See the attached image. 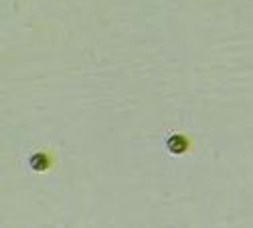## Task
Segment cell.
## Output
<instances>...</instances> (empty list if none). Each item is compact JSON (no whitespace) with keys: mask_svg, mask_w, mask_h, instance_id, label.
<instances>
[{"mask_svg":"<svg viewBox=\"0 0 253 228\" xmlns=\"http://www.w3.org/2000/svg\"><path fill=\"white\" fill-rule=\"evenodd\" d=\"M193 146L195 141L188 133H182V131H172L164 137V148L168 154L172 156H184V154H191L193 152Z\"/></svg>","mask_w":253,"mask_h":228,"instance_id":"obj_1","label":"cell"},{"mask_svg":"<svg viewBox=\"0 0 253 228\" xmlns=\"http://www.w3.org/2000/svg\"><path fill=\"white\" fill-rule=\"evenodd\" d=\"M27 163H29V168L37 174H45L49 172L53 165L57 163V156L53 150L49 148H41V150H35L29 158H27Z\"/></svg>","mask_w":253,"mask_h":228,"instance_id":"obj_2","label":"cell"}]
</instances>
